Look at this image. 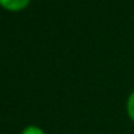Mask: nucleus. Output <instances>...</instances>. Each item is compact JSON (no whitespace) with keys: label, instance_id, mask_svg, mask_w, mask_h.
I'll use <instances>...</instances> for the list:
<instances>
[{"label":"nucleus","instance_id":"obj_1","mask_svg":"<svg viewBox=\"0 0 134 134\" xmlns=\"http://www.w3.org/2000/svg\"><path fill=\"white\" fill-rule=\"evenodd\" d=\"M30 0H0V5L10 12H18L22 10L29 5Z\"/></svg>","mask_w":134,"mask_h":134},{"label":"nucleus","instance_id":"obj_3","mask_svg":"<svg viewBox=\"0 0 134 134\" xmlns=\"http://www.w3.org/2000/svg\"><path fill=\"white\" fill-rule=\"evenodd\" d=\"M21 134H46L39 126H34V125H30V126H27V128H25L24 130H22V133Z\"/></svg>","mask_w":134,"mask_h":134},{"label":"nucleus","instance_id":"obj_2","mask_svg":"<svg viewBox=\"0 0 134 134\" xmlns=\"http://www.w3.org/2000/svg\"><path fill=\"white\" fill-rule=\"evenodd\" d=\"M126 111H128V115H129L130 120L134 121V91L129 95V98H128V102H126Z\"/></svg>","mask_w":134,"mask_h":134}]
</instances>
